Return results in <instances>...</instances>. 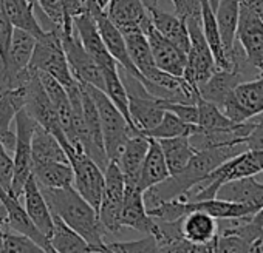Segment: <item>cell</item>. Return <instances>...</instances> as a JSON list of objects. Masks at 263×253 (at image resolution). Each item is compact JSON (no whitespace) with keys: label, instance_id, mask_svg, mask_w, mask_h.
<instances>
[{"label":"cell","instance_id":"11","mask_svg":"<svg viewBox=\"0 0 263 253\" xmlns=\"http://www.w3.org/2000/svg\"><path fill=\"white\" fill-rule=\"evenodd\" d=\"M237 42L245 54L246 64L258 76H263V22L243 4V0L237 27Z\"/></svg>","mask_w":263,"mask_h":253},{"label":"cell","instance_id":"29","mask_svg":"<svg viewBox=\"0 0 263 253\" xmlns=\"http://www.w3.org/2000/svg\"><path fill=\"white\" fill-rule=\"evenodd\" d=\"M240 11H241V0H221L218 8L215 10L224 48L232 59H235V42H237V27L240 20Z\"/></svg>","mask_w":263,"mask_h":253},{"label":"cell","instance_id":"34","mask_svg":"<svg viewBox=\"0 0 263 253\" xmlns=\"http://www.w3.org/2000/svg\"><path fill=\"white\" fill-rule=\"evenodd\" d=\"M224 225H220V231L228 233H237L248 241L252 242H261L263 241V208H260L257 213H254L251 218H241V219H224L221 221Z\"/></svg>","mask_w":263,"mask_h":253},{"label":"cell","instance_id":"33","mask_svg":"<svg viewBox=\"0 0 263 253\" xmlns=\"http://www.w3.org/2000/svg\"><path fill=\"white\" fill-rule=\"evenodd\" d=\"M39 162H70L61 141L41 125L33 136V164Z\"/></svg>","mask_w":263,"mask_h":253},{"label":"cell","instance_id":"36","mask_svg":"<svg viewBox=\"0 0 263 253\" xmlns=\"http://www.w3.org/2000/svg\"><path fill=\"white\" fill-rule=\"evenodd\" d=\"M102 73H104V80H105L104 93L110 97V100L121 110V113L132 123L130 111H128V91H127V87L119 74V68L102 70Z\"/></svg>","mask_w":263,"mask_h":253},{"label":"cell","instance_id":"46","mask_svg":"<svg viewBox=\"0 0 263 253\" xmlns=\"http://www.w3.org/2000/svg\"><path fill=\"white\" fill-rule=\"evenodd\" d=\"M243 4L249 7L255 13V16L263 22V0H243Z\"/></svg>","mask_w":263,"mask_h":253},{"label":"cell","instance_id":"8","mask_svg":"<svg viewBox=\"0 0 263 253\" xmlns=\"http://www.w3.org/2000/svg\"><path fill=\"white\" fill-rule=\"evenodd\" d=\"M61 37H62L64 51L67 54V60H68L73 76L79 82L93 85L104 91L105 80H104L102 68L91 57V54L84 48L82 42L79 40V37L76 34V30L74 28L61 30Z\"/></svg>","mask_w":263,"mask_h":253},{"label":"cell","instance_id":"39","mask_svg":"<svg viewBox=\"0 0 263 253\" xmlns=\"http://www.w3.org/2000/svg\"><path fill=\"white\" fill-rule=\"evenodd\" d=\"M108 253H163L154 235H146L137 241L107 242Z\"/></svg>","mask_w":263,"mask_h":253},{"label":"cell","instance_id":"13","mask_svg":"<svg viewBox=\"0 0 263 253\" xmlns=\"http://www.w3.org/2000/svg\"><path fill=\"white\" fill-rule=\"evenodd\" d=\"M88 13H91V16L95 17V20L98 24V28H99V33L102 36V40H104L108 53L118 62L119 68L125 74L135 77V79H138L141 82L143 80V76L140 74V71L137 70V67L134 65V62H132V59L128 56L125 37L121 33V30L108 19V16H107L105 11L95 10V11H88Z\"/></svg>","mask_w":263,"mask_h":253},{"label":"cell","instance_id":"20","mask_svg":"<svg viewBox=\"0 0 263 253\" xmlns=\"http://www.w3.org/2000/svg\"><path fill=\"white\" fill-rule=\"evenodd\" d=\"M147 11L157 31L187 54L191 48V34L187 22L178 14H171L160 10L157 5L147 7Z\"/></svg>","mask_w":263,"mask_h":253},{"label":"cell","instance_id":"24","mask_svg":"<svg viewBox=\"0 0 263 253\" xmlns=\"http://www.w3.org/2000/svg\"><path fill=\"white\" fill-rule=\"evenodd\" d=\"M37 0H0V11H2L14 28L28 31L36 39L42 37L45 30L34 14Z\"/></svg>","mask_w":263,"mask_h":253},{"label":"cell","instance_id":"37","mask_svg":"<svg viewBox=\"0 0 263 253\" xmlns=\"http://www.w3.org/2000/svg\"><path fill=\"white\" fill-rule=\"evenodd\" d=\"M198 105V126L203 130H220V129H229L235 125L229 117L224 116L220 107L215 103L204 100L201 96L197 100Z\"/></svg>","mask_w":263,"mask_h":253},{"label":"cell","instance_id":"32","mask_svg":"<svg viewBox=\"0 0 263 253\" xmlns=\"http://www.w3.org/2000/svg\"><path fill=\"white\" fill-rule=\"evenodd\" d=\"M158 142L163 149L171 175H177L181 170H184L198 152L187 136L158 139Z\"/></svg>","mask_w":263,"mask_h":253},{"label":"cell","instance_id":"30","mask_svg":"<svg viewBox=\"0 0 263 253\" xmlns=\"http://www.w3.org/2000/svg\"><path fill=\"white\" fill-rule=\"evenodd\" d=\"M33 176L45 188H65L74 184V173L70 162L33 164Z\"/></svg>","mask_w":263,"mask_h":253},{"label":"cell","instance_id":"18","mask_svg":"<svg viewBox=\"0 0 263 253\" xmlns=\"http://www.w3.org/2000/svg\"><path fill=\"white\" fill-rule=\"evenodd\" d=\"M22 108H25V87L0 93V144L13 153L16 149V132L11 130V123Z\"/></svg>","mask_w":263,"mask_h":253},{"label":"cell","instance_id":"48","mask_svg":"<svg viewBox=\"0 0 263 253\" xmlns=\"http://www.w3.org/2000/svg\"><path fill=\"white\" fill-rule=\"evenodd\" d=\"M260 253H263V245H260Z\"/></svg>","mask_w":263,"mask_h":253},{"label":"cell","instance_id":"12","mask_svg":"<svg viewBox=\"0 0 263 253\" xmlns=\"http://www.w3.org/2000/svg\"><path fill=\"white\" fill-rule=\"evenodd\" d=\"M141 30L149 40L157 67L166 73L183 77L186 65H187V54L157 31V28L154 27L151 20V16L143 24Z\"/></svg>","mask_w":263,"mask_h":253},{"label":"cell","instance_id":"25","mask_svg":"<svg viewBox=\"0 0 263 253\" xmlns=\"http://www.w3.org/2000/svg\"><path fill=\"white\" fill-rule=\"evenodd\" d=\"M124 37H125L128 56H130L132 62H134V65L137 67V70L140 71V74L143 76L141 83L144 85L160 70L155 64L149 40H147L146 34L143 33V30L124 34Z\"/></svg>","mask_w":263,"mask_h":253},{"label":"cell","instance_id":"42","mask_svg":"<svg viewBox=\"0 0 263 253\" xmlns=\"http://www.w3.org/2000/svg\"><path fill=\"white\" fill-rule=\"evenodd\" d=\"M14 176V159L10 156V152L0 144V185L11 192Z\"/></svg>","mask_w":263,"mask_h":253},{"label":"cell","instance_id":"14","mask_svg":"<svg viewBox=\"0 0 263 253\" xmlns=\"http://www.w3.org/2000/svg\"><path fill=\"white\" fill-rule=\"evenodd\" d=\"M122 225L138 230L144 235L157 236L160 231L157 219H154L144 202V192L140 185L125 184L124 208H122Z\"/></svg>","mask_w":263,"mask_h":253},{"label":"cell","instance_id":"7","mask_svg":"<svg viewBox=\"0 0 263 253\" xmlns=\"http://www.w3.org/2000/svg\"><path fill=\"white\" fill-rule=\"evenodd\" d=\"M105 184L102 201L98 210L101 224L108 233H119L122 225V208H124V196H125V178L119 165L113 161L108 162L104 170Z\"/></svg>","mask_w":263,"mask_h":253},{"label":"cell","instance_id":"9","mask_svg":"<svg viewBox=\"0 0 263 253\" xmlns=\"http://www.w3.org/2000/svg\"><path fill=\"white\" fill-rule=\"evenodd\" d=\"M220 108L224 116L235 123L263 114V76H257L237 85Z\"/></svg>","mask_w":263,"mask_h":253},{"label":"cell","instance_id":"15","mask_svg":"<svg viewBox=\"0 0 263 253\" xmlns=\"http://www.w3.org/2000/svg\"><path fill=\"white\" fill-rule=\"evenodd\" d=\"M74 30H76V34H78L79 40L82 42L84 48L91 54V57L99 64V67L102 70L119 68L118 62L108 53V50L102 40V36L99 33L98 24H96L95 17L91 16V13H88L85 10L84 13L76 16L74 17Z\"/></svg>","mask_w":263,"mask_h":253},{"label":"cell","instance_id":"47","mask_svg":"<svg viewBox=\"0 0 263 253\" xmlns=\"http://www.w3.org/2000/svg\"><path fill=\"white\" fill-rule=\"evenodd\" d=\"M220 2H221V0H209V4L212 5V8H214V10H217V8H218Z\"/></svg>","mask_w":263,"mask_h":253},{"label":"cell","instance_id":"44","mask_svg":"<svg viewBox=\"0 0 263 253\" xmlns=\"http://www.w3.org/2000/svg\"><path fill=\"white\" fill-rule=\"evenodd\" d=\"M245 145L248 150H263V117L255 120L252 132L245 139Z\"/></svg>","mask_w":263,"mask_h":253},{"label":"cell","instance_id":"16","mask_svg":"<svg viewBox=\"0 0 263 253\" xmlns=\"http://www.w3.org/2000/svg\"><path fill=\"white\" fill-rule=\"evenodd\" d=\"M105 13L122 34L140 31L149 19V11L143 0H110Z\"/></svg>","mask_w":263,"mask_h":253},{"label":"cell","instance_id":"21","mask_svg":"<svg viewBox=\"0 0 263 253\" xmlns=\"http://www.w3.org/2000/svg\"><path fill=\"white\" fill-rule=\"evenodd\" d=\"M24 201L25 208L31 218V221L37 225V228L48 238H51L54 230V215L37 184L36 178L31 176L24 188Z\"/></svg>","mask_w":263,"mask_h":253},{"label":"cell","instance_id":"22","mask_svg":"<svg viewBox=\"0 0 263 253\" xmlns=\"http://www.w3.org/2000/svg\"><path fill=\"white\" fill-rule=\"evenodd\" d=\"M217 198L249 205L255 212L263 208V184L255 179V176L240 178L229 181L220 187Z\"/></svg>","mask_w":263,"mask_h":253},{"label":"cell","instance_id":"43","mask_svg":"<svg viewBox=\"0 0 263 253\" xmlns=\"http://www.w3.org/2000/svg\"><path fill=\"white\" fill-rule=\"evenodd\" d=\"M14 30L16 28L10 22V19L0 11V60H7V57H8Z\"/></svg>","mask_w":263,"mask_h":253},{"label":"cell","instance_id":"6","mask_svg":"<svg viewBox=\"0 0 263 253\" xmlns=\"http://www.w3.org/2000/svg\"><path fill=\"white\" fill-rule=\"evenodd\" d=\"M187 28L191 34V48L187 51V65L183 77L197 90L215 73L217 64L212 50L203 34L201 17L187 19Z\"/></svg>","mask_w":263,"mask_h":253},{"label":"cell","instance_id":"28","mask_svg":"<svg viewBox=\"0 0 263 253\" xmlns=\"http://www.w3.org/2000/svg\"><path fill=\"white\" fill-rule=\"evenodd\" d=\"M149 139H151V147L140 172V187L143 192L161 184L171 176V172H169V167H167V162H166V158H164V153L158 139H154V138H149Z\"/></svg>","mask_w":263,"mask_h":253},{"label":"cell","instance_id":"4","mask_svg":"<svg viewBox=\"0 0 263 253\" xmlns=\"http://www.w3.org/2000/svg\"><path fill=\"white\" fill-rule=\"evenodd\" d=\"M62 147L68 156L70 165L74 173V184L73 187L96 208L99 210L105 176L104 170L81 149H76L70 144V141L62 142Z\"/></svg>","mask_w":263,"mask_h":253},{"label":"cell","instance_id":"5","mask_svg":"<svg viewBox=\"0 0 263 253\" xmlns=\"http://www.w3.org/2000/svg\"><path fill=\"white\" fill-rule=\"evenodd\" d=\"M16 149H14V176L11 193L16 198L24 195L28 179L33 176V136L37 129V122L22 108L16 116Z\"/></svg>","mask_w":263,"mask_h":253},{"label":"cell","instance_id":"40","mask_svg":"<svg viewBox=\"0 0 263 253\" xmlns=\"http://www.w3.org/2000/svg\"><path fill=\"white\" fill-rule=\"evenodd\" d=\"M0 253H48L31 238L21 233H5Z\"/></svg>","mask_w":263,"mask_h":253},{"label":"cell","instance_id":"38","mask_svg":"<svg viewBox=\"0 0 263 253\" xmlns=\"http://www.w3.org/2000/svg\"><path fill=\"white\" fill-rule=\"evenodd\" d=\"M215 253H260V242L248 241L237 233L220 231L215 239Z\"/></svg>","mask_w":263,"mask_h":253},{"label":"cell","instance_id":"1","mask_svg":"<svg viewBox=\"0 0 263 253\" xmlns=\"http://www.w3.org/2000/svg\"><path fill=\"white\" fill-rule=\"evenodd\" d=\"M41 190L54 216L84 236L98 253H108L107 242L104 241L107 231L101 224L98 210L73 185L65 188L41 187Z\"/></svg>","mask_w":263,"mask_h":253},{"label":"cell","instance_id":"26","mask_svg":"<svg viewBox=\"0 0 263 253\" xmlns=\"http://www.w3.org/2000/svg\"><path fill=\"white\" fill-rule=\"evenodd\" d=\"M37 7L53 28H74V17L85 11L82 0H37Z\"/></svg>","mask_w":263,"mask_h":253},{"label":"cell","instance_id":"45","mask_svg":"<svg viewBox=\"0 0 263 253\" xmlns=\"http://www.w3.org/2000/svg\"><path fill=\"white\" fill-rule=\"evenodd\" d=\"M84 2V7L87 11H95V10H101V11H105L110 0H82Z\"/></svg>","mask_w":263,"mask_h":253},{"label":"cell","instance_id":"23","mask_svg":"<svg viewBox=\"0 0 263 253\" xmlns=\"http://www.w3.org/2000/svg\"><path fill=\"white\" fill-rule=\"evenodd\" d=\"M149 147H151V139L143 133H138L128 139L124 152L116 161V164L124 173L125 184L140 185V172L146 159V155L149 152Z\"/></svg>","mask_w":263,"mask_h":253},{"label":"cell","instance_id":"17","mask_svg":"<svg viewBox=\"0 0 263 253\" xmlns=\"http://www.w3.org/2000/svg\"><path fill=\"white\" fill-rule=\"evenodd\" d=\"M160 231L155 236L163 253H215V239L209 244H197L181 235V221L161 222L157 221Z\"/></svg>","mask_w":263,"mask_h":253},{"label":"cell","instance_id":"41","mask_svg":"<svg viewBox=\"0 0 263 253\" xmlns=\"http://www.w3.org/2000/svg\"><path fill=\"white\" fill-rule=\"evenodd\" d=\"M161 107L166 111H172L177 114L181 120L187 123L198 125V105L197 103H189V102H174V100H166L161 99Z\"/></svg>","mask_w":263,"mask_h":253},{"label":"cell","instance_id":"31","mask_svg":"<svg viewBox=\"0 0 263 253\" xmlns=\"http://www.w3.org/2000/svg\"><path fill=\"white\" fill-rule=\"evenodd\" d=\"M50 241L58 253H98L84 236L70 228L58 216H54V230Z\"/></svg>","mask_w":263,"mask_h":253},{"label":"cell","instance_id":"10","mask_svg":"<svg viewBox=\"0 0 263 253\" xmlns=\"http://www.w3.org/2000/svg\"><path fill=\"white\" fill-rule=\"evenodd\" d=\"M25 110L42 126V129L53 133L61 141V144L68 141L62 130L58 113H56V110L42 85L39 73L36 70H33V74H31L28 83L25 85Z\"/></svg>","mask_w":263,"mask_h":253},{"label":"cell","instance_id":"35","mask_svg":"<svg viewBox=\"0 0 263 253\" xmlns=\"http://www.w3.org/2000/svg\"><path fill=\"white\" fill-rule=\"evenodd\" d=\"M197 130H198V125L187 123V122L181 120L172 111H166L163 120L155 126L154 130L146 133V136L154 138V139H169V138H178V136L191 138L192 135L197 133Z\"/></svg>","mask_w":263,"mask_h":253},{"label":"cell","instance_id":"3","mask_svg":"<svg viewBox=\"0 0 263 253\" xmlns=\"http://www.w3.org/2000/svg\"><path fill=\"white\" fill-rule=\"evenodd\" d=\"M30 67L37 71L53 76L65 88H68L78 82V79L73 76V73L70 70L67 54L64 51L61 28L45 30L44 36L37 39Z\"/></svg>","mask_w":263,"mask_h":253},{"label":"cell","instance_id":"19","mask_svg":"<svg viewBox=\"0 0 263 253\" xmlns=\"http://www.w3.org/2000/svg\"><path fill=\"white\" fill-rule=\"evenodd\" d=\"M246 71L245 68H234V70H215V73L200 87V96L204 100H209L215 103L217 107H221L228 96L245 82Z\"/></svg>","mask_w":263,"mask_h":253},{"label":"cell","instance_id":"27","mask_svg":"<svg viewBox=\"0 0 263 253\" xmlns=\"http://www.w3.org/2000/svg\"><path fill=\"white\" fill-rule=\"evenodd\" d=\"M218 219L214 216L194 210L181 219V235L197 244H209L218 236Z\"/></svg>","mask_w":263,"mask_h":253},{"label":"cell","instance_id":"2","mask_svg":"<svg viewBox=\"0 0 263 253\" xmlns=\"http://www.w3.org/2000/svg\"><path fill=\"white\" fill-rule=\"evenodd\" d=\"M82 83V82H81ZM87 90L90 91L98 111L101 117V129H102V136H104V147L105 153L108 156V161L116 162L124 152L128 139L132 136L138 135L140 132L132 125L127 117L121 113V110L110 100V97L99 88L93 85H87Z\"/></svg>","mask_w":263,"mask_h":253}]
</instances>
